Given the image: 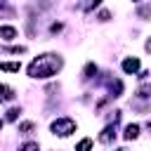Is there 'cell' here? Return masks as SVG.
<instances>
[{"mask_svg": "<svg viewBox=\"0 0 151 151\" xmlns=\"http://www.w3.org/2000/svg\"><path fill=\"white\" fill-rule=\"evenodd\" d=\"M61 66H64V59H61L59 54L47 52V54L35 57V59L28 64V76H31V78H52V76H57V73L61 71Z\"/></svg>", "mask_w": 151, "mask_h": 151, "instance_id": "6da1fadb", "label": "cell"}, {"mask_svg": "<svg viewBox=\"0 0 151 151\" xmlns=\"http://www.w3.org/2000/svg\"><path fill=\"white\" fill-rule=\"evenodd\" d=\"M52 132L59 134V137H68V134L76 132V120H71V118H57L52 123Z\"/></svg>", "mask_w": 151, "mask_h": 151, "instance_id": "7a4b0ae2", "label": "cell"}, {"mask_svg": "<svg viewBox=\"0 0 151 151\" xmlns=\"http://www.w3.org/2000/svg\"><path fill=\"white\" fill-rule=\"evenodd\" d=\"M113 139H116V125H106L101 130V134H99V142L101 144H111Z\"/></svg>", "mask_w": 151, "mask_h": 151, "instance_id": "3957f363", "label": "cell"}, {"mask_svg": "<svg viewBox=\"0 0 151 151\" xmlns=\"http://www.w3.org/2000/svg\"><path fill=\"white\" fill-rule=\"evenodd\" d=\"M123 71H125V73H137V71H139V59L127 57V59L123 61Z\"/></svg>", "mask_w": 151, "mask_h": 151, "instance_id": "277c9868", "label": "cell"}, {"mask_svg": "<svg viewBox=\"0 0 151 151\" xmlns=\"http://www.w3.org/2000/svg\"><path fill=\"white\" fill-rule=\"evenodd\" d=\"M0 38L14 40V38H17V28H14V26H0Z\"/></svg>", "mask_w": 151, "mask_h": 151, "instance_id": "5b68a950", "label": "cell"}, {"mask_svg": "<svg viewBox=\"0 0 151 151\" xmlns=\"http://www.w3.org/2000/svg\"><path fill=\"white\" fill-rule=\"evenodd\" d=\"M21 68L19 61H0V71H7V73H17Z\"/></svg>", "mask_w": 151, "mask_h": 151, "instance_id": "8992f818", "label": "cell"}, {"mask_svg": "<svg viewBox=\"0 0 151 151\" xmlns=\"http://www.w3.org/2000/svg\"><path fill=\"white\" fill-rule=\"evenodd\" d=\"M7 99H14V90L7 87V85H0V104L7 101Z\"/></svg>", "mask_w": 151, "mask_h": 151, "instance_id": "52a82bcc", "label": "cell"}, {"mask_svg": "<svg viewBox=\"0 0 151 151\" xmlns=\"http://www.w3.org/2000/svg\"><path fill=\"white\" fill-rule=\"evenodd\" d=\"M137 137H139V125H134V123L127 125L125 127V139H137Z\"/></svg>", "mask_w": 151, "mask_h": 151, "instance_id": "ba28073f", "label": "cell"}, {"mask_svg": "<svg viewBox=\"0 0 151 151\" xmlns=\"http://www.w3.org/2000/svg\"><path fill=\"white\" fill-rule=\"evenodd\" d=\"M94 76H97V66H94V64H87L85 71H83V78L87 80V78H94Z\"/></svg>", "mask_w": 151, "mask_h": 151, "instance_id": "9c48e42d", "label": "cell"}, {"mask_svg": "<svg viewBox=\"0 0 151 151\" xmlns=\"http://www.w3.org/2000/svg\"><path fill=\"white\" fill-rule=\"evenodd\" d=\"M90 149H92V139H80L76 146V151H90Z\"/></svg>", "mask_w": 151, "mask_h": 151, "instance_id": "30bf717a", "label": "cell"}, {"mask_svg": "<svg viewBox=\"0 0 151 151\" xmlns=\"http://www.w3.org/2000/svg\"><path fill=\"white\" fill-rule=\"evenodd\" d=\"M19 151H40V146H38L35 142H26V144L19 146Z\"/></svg>", "mask_w": 151, "mask_h": 151, "instance_id": "8fae6325", "label": "cell"}, {"mask_svg": "<svg viewBox=\"0 0 151 151\" xmlns=\"http://www.w3.org/2000/svg\"><path fill=\"white\" fill-rule=\"evenodd\" d=\"M19 113H21V109H9V111H7V120H17Z\"/></svg>", "mask_w": 151, "mask_h": 151, "instance_id": "7c38bea8", "label": "cell"}, {"mask_svg": "<svg viewBox=\"0 0 151 151\" xmlns=\"http://www.w3.org/2000/svg\"><path fill=\"white\" fill-rule=\"evenodd\" d=\"M31 130H33V123H21V125H19V132H21V134H28Z\"/></svg>", "mask_w": 151, "mask_h": 151, "instance_id": "4fadbf2b", "label": "cell"}, {"mask_svg": "<svg viewBox=\"0 0 151 151\" xmlns=\"http://www.w3.org/2000/svg\"><path fill=\"white\" fill-rule=\"evenodd\" d=\"M149 92H151V90H149V85L144 83V85L139 87V97H142V99H146V97H149Z\"/></svg>", "mask_w": 151, "mask_h": 151, "instance_id": "5bb4252c", "label": "cell"}, {"mask_svg": "<svg viewBox=\"0 0 151 151\" xmlns=\"http://www.w3.org/2000/svg\"><path fill=\"white\" fill-rule=\"evenodd\" d=\"M99 19H101V21H109V19H111V12L101 9V12H99Z\"/></svg>", "mask_w": 151, "mask_h": 151, "instance_id": "9a60e30c", "label": "cell"}, {"mask_svg": "<svg viewBox=\"0 0 151 151\" xmlns=\"http://www.w3.org/2000/svg\"><path fill=\"white\" fill-rule=\"evenodd\" d=\"M7 52H12V54H19V52H26V47H7Z\"/></svg>", "mask_w": 151, "mask_h": 151, "instance_id": "2e32d148", "label": "cell"}, {"mask_svg": "<svg viewBox=\"0 0 151 151\" xmlns=\"http://www.w3.org/2000/svg\"><path fill=\"white\" fill-rule=\"evenodd\" d=\"M99 2H101V0H90V2H87V7H85V9H87V12H90V9H94V7H97V5H99Z\"/></svg>", "mask_w": 151, "mask_h": 151, "instance_id": "e0dca14e", "label": "cell"}, {"mask_svg": "<svg viewBox=\"0 0 151 151\" xmlns=\"http://www.w3.org/2000/svg\"><path fill=\"white\" fill-rule=\"evenodd\" d=\"M139 17H142V19L149 17V7H142V9H139Z\"/></svg>", "mask_w": 151, "mask_h": 151, "instance_id": "ac0fdd59", "label": "cell"}, {"mask_svg": "<svg viewBox=\"0 0 151 151\" xmlns=\"http://www.w3.org/2000/svg\"><path fill=\"white\" fill-rule=\"evenodd\" d=\"M50 31H52V33H59V31H61V24H52V28H50Z\"/></svg>", "mask_w": 151, "mask_h": 151, "instance_id": "d6986e66", "label": "cell"}, {"mask_svg": "<svg viewBox=\"0 0 151 151\" xmlns=\"http://www.w3.org/2000/svg\"><path fill=\"white\" fill-rule=\"evenodd\" d=\"M2 5H5V0H0V7H2Z\"/></svg>", "mask_w": 151, "mask_h": 151, "instance_id": "ffe728a7", "label": "cell"}, {"mask_svg": "<svg viewBox=\"0 0 151 151\" xmlns=\"http://www.w3.org/2000/svg\"><path fill=\"white\" fill-rule=\"evenodd\" d=\"M132 2H139V0H132Z\"/></svg>", "mask_w": 151, "mask_h": 151, "instance_id": "44dd1931", "label": "cell"}, {"mask_svg": "<svg viewBox=\"0 0 151 151\" xmlns=\"http://www.w3.org/2000/svg\"><path fill=\"white\" fill-rule=\"evenodd\" d=\"M0 127H2V120H0Z\"/></svg>", "mask_w": 151, "mask_h": 151, "instance_id": "7402d4cb", "label": "cell"}]
</instances>
